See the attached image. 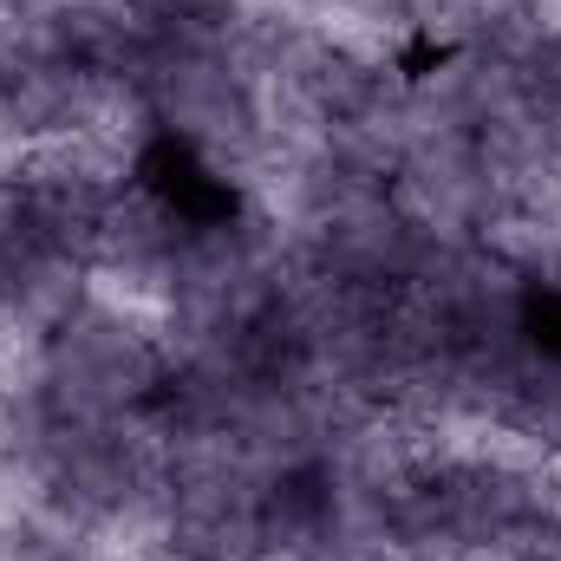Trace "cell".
<instances>
[{
  "mask_svg": "<svg viewBox=\"0 0 561 561\" xmlns=\"http://www.w3.org/2000/svg\"><path fill=\"white\" fill-rule=\"evenodd\" d=\"M268 470H255L229 444H183L170 450V490H163V556L170 561H275L268 510H262Z\"/></svg>",
  "mask_w": 561,
  "mask_h": 561,
  "instance_id": "2",
  "label": "cell"
},
{
  "mask_svg": "<svg viewBox=\"0 0 561 561\" xmlns=\"http://www.w3.org/2000/svg\"><path fill=\"white\" fill-rule=\"evenodd\" d=\"M170 373L163 327L138 307L85 287L26 353V379L79 419H144Z\"/></svg>",
  "mask_w": 561,
  "mask_h": 561,
  "instance_id": "1",
  "label": "cell"
}]
</instances>
